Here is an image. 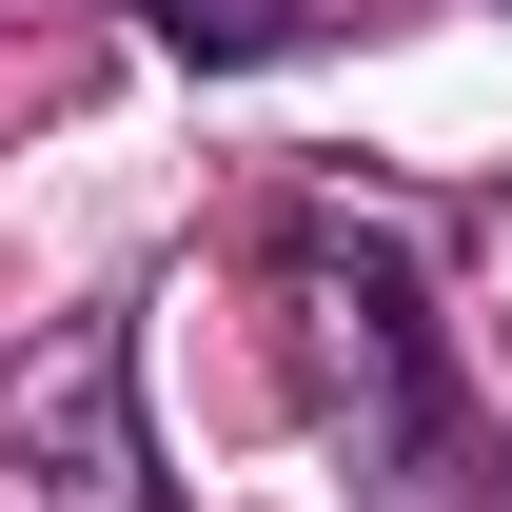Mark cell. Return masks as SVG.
<instances>
[{"mask_svg": "<svg viewBox=\"0 0 512 512\" xmlns=\"http://www.w3.org/2000/svg\"><path fill=\"white\" fill-rule=\"evenodd\" d=\"M276 296H296V394H316L335 473H375V512H453V394H434V335H414V276L375 237H296L276 256Z\"/></svg>", "mask_w": 512, "mask_h": 512, "instance_id": "obj_1", "label": "cell"}, {"mask_svg": "<svg viewBox=\"0 0 512 512\" xmlns=\"http://www.w3.org/2000/svg\"><path fill=\"white\" fill-rule=\"evenodd\" d=\"M0 512H158L119 414V335H60L40 375H0Z\"/></svg>", "mask_w": 512, "mask_h": 512, "instance_id": "obj_2", "label": "cell"}, {"mask_svg": "<svg viewBox=\"0 0 512 512\" xmlns=\"http://www.w3.org/2000/svg\"><path fill=\"white\" fill-rule=\"evenodd\" d=\"M138 20H158L178 60H296V40H316L335 0H138Z\"/></svg>", "mask_w": 512, "mask_h": 512, "instance_id": "obj_3", "label": "cell"}]
</instances>
